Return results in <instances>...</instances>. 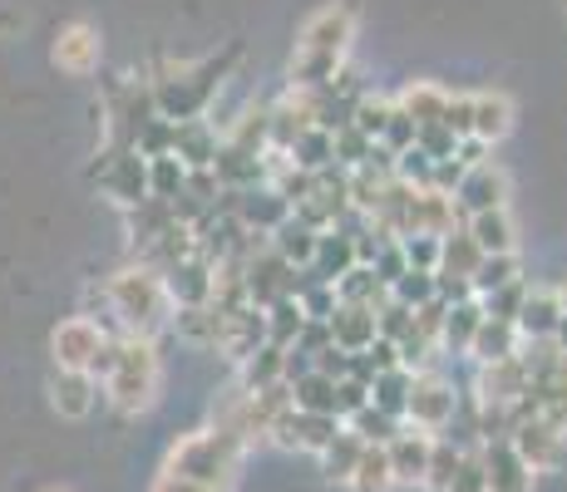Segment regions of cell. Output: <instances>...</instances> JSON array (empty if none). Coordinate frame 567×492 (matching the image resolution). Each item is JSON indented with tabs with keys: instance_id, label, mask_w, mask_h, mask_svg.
I'll return each instance as SVG.
<instances>
[{
	"instance_id": "cell-1",
	"label": "cell",
	"mask_w": 567,
	"mask_h": 492,
	"mask_svg": "<svg viewBox=\"0 0 567 492\" xmlns=\"http://www.w3.org/2000/svg\"><path fill=\"white\" fill-rule=\"evenodd\" d=\"M355 40V6L351 0H331L316 15H307L297 35V54H291V90H326V84L341 74L346 54Z\"/></svg>"
},
{
	"instance_id": "cell-2",
	"label": "cell",
	"mask_w": 567,
	"mask_h": 492,
	"mask_svg": "<svg viewBox=\"0 0 567 492\" xmlns=\"http://www.w3.org/2000/svg\"><path fill=\"white\" fill-rule=\"evenodd\" d=\"M237 60H243V45H233L227 54H213V60H203V64H178V70H168L163 80H148V94H154L158 118H168V124L203 118Z\"/></svg>"
},
{
	"instance_id": "cell-3",
	"label": "cell",
	"mask_w": 567,
	"mask_h": 492,
	"mask_svg": "<svg viewBox=\"0 0 567 492\" xmlns=\"http://www.w3.org/2000/svg\"><path fill=\"white\" fill-rule=\"evenodd\" d=\"M104 305H109V315H118V335H138V341H154L163 325L173 321L163 276L148 266L114 271V276L104 281Z\"/></svg>"
},
{
	"instance_id": "cell-4",
	"label": "cell",
	"mask_w": 567,
	"mask_h": 492,
	"mask_svg": "<svg viewBox=\"0 0 567 492\" xmlns=\"http://www.w3.org/2000/svg\"><path fill=\"white\" fill-rule=\"evenodd\" d=\"M247 443L237 439V433L227 429H198V433H183L178 443L168 448V463H163V473L173 478H188V483H198L207 492H227L237 478V463H243Z\"/></svg>"
},
{
	"instance_id": "cell-5",
	"label": "cell",
	"mask_w": 567,
	"mask_h": 492,
	"mask_svg": "<svg viewBox=\"0 0 567 492\" xmlns=\"http://www.w3.org/2000/svg\"><path fill=\"white\" fill-rule=\"evenodd\" d=\"M100 394L114 404L118 414H144L158 394V349H154V341L118 335L114 349H109V369L100 379Z\"/></svg>"
},
{
	"instance_id": "cell-6",
	"label": "cell",
	"mask_w": 567,
	"mask_h": 492,
	"mask_svg": "<svg viewBox=\"0 0 567 492\" xmlns=\"http://www.w3.org/2000/svg\"><path fill=\"white\" fill-rule=\"evenodd\" d=\"M109 349H114V341H109V331L94 321V315H70V321H60L54 335H50L54 369H74V375L104 379Z\"/></svg>"
},
{
	"instance_id": "cell-7",
	"label": "cell",
	"mask_w": 567,
	"mask_h": 492,
	"mask_svg": "<svg viewBox=\"0 0 567 492\" xmlns=\"http://www.w3.org/2000/svg\"><path fill=\"white\" fill-rule=\"evenodd\" d=\"M100 188L114 197L118 207H144L148 202V158H138L134 148H109V153H100V163H94V172H90Z\"/></svg>"
},
{
	"instance_id": "cell-8",
	"label": "cell",
	"mask_w": 567,
	"mask_h": 492,
	"mask_svg": "<svg viewBox=\"0 0 567 492\" xmlns=\"http://www.w3.org/2000/svg\"><path fill=\"white\" fill-rule=\"evenodd\" d=\"M454 409H460V394H454L450 379H440V375H414L410 399H405L410 429L434 433V439H440V433L454 423Z\"/></svg>"
},
{
	"instance_id": "cell-9",
	"label": "cell",
	"mask_w": 567,
	"mask_h": 492,
	"mask_svg": "<svg viewBox=\"0 0 567 492\" xmlns=\"http://www.w3.org/2000/svg\"><path fill=\"white\" fill-rule=\"evenodd\" d=\"M243 286H247V301H252L257 311H267L271 301L297 295V271H291L271 247H252L243 257Z\"/></svg>"
},
{
	"instance_id": "cell-10",
	"label": "cell",
	"mask_w": 567,
	"mask_h": 492,
	"mask_svg": "<svg viewBox=\"0 0 567 492\" xmlns=\"http://www.w3.org/2000/svg\"><path fill=\"white\" fill-rule=\"evenodd\" d=\"M163 291H168V305L173 311H198V305H213V291H217V266L203 261L198 251L183 257L178 266L163 271Z\"/></svg>"
},
{
	"instance_id": "cell-11",
	"label": "cell",
	"mask_w": 567,
	"mask_h": 492,
	"mask_svg": "<svg viewBox=\"0 0 567 492\" xmlns=\"http://www.w3.org/2000/svg\"><path fill=\"white\" fill-rule=\"evenodd\" d=\"M100 54H104V40L90 20H70V25L54 30V45H50V60L54 70L64 74H94L100 70Z\"/></svg>"
},
{
	"instance_id": "cell-12",
	"label": "cell",
	"mask_w": 567,
	"mask_h": 492,
	"mask_svg": "<svg viewBox=\"0 0 567 492\" xmlns=\"http://www.w3.org/2000/svg\"><path fill=\"white\" fill-rule=\"evenodd\" d=\"M508 207V178L494 163H478V168H464L460 188H454V212L460 217H478V212H498Z\"/></svg>"
},
{
	"instance_id": "cell-13",
	"label": "cell",
	"mask_w": 567,
	"mask_h": 492,
	"mask_svg": "<svg viewBox=\"0 0 567 492\" xmlns=\"http://www.w3.org/2000/svg\"><path fill=\"white\" fill-rule=\"evenodd\" d=\"M508 443H514V453L533 468V473H553V468H563V458H567V433L548 429L543 419H523V423H514Z\"/></svg>"
},
{
	"instance_id": "cell-14",
	"label": "cell",
	"mask_w": 567,
	"mask_h": 492,
	"mask_svg": "<svg viewBox=\"0 0 567 492\" xmlns=\"http://www.w3.org/2000/svg\"><path fill=\"white\" fill-rule=\"evenodd\" d=\"M217 148H223V138H217L213 118H183V124H173V158L188 172H213Z\"/></svg>"
},
{
	"instance_id": "cell-15",
	"label": "cell",
	"mask_w": 567,
	"mask_h": 492,
	"mask_svg": "<svg viewBox=\"0 0 567 492\" xmlns=\"http://www.w3.org/2000/svg\"><path fill=\"white\" fill-rule=\"evenodd\" d=\"M336 429H341V419H321V414H297V409H287V414L277 419V429H271V443L321 458V448L336 439Z\"/></svg>"
},
{
	"instance_id": "cell-16",
	"label": "cell",
	"mask_w": 567,
	"mask_h": 492,
	"mask_svg": "<svg viewBox=\"0 0 567 492\" xmlns=\"http://www.w3.org/2000/svg\"><path fill=\"white\" fill-rule=\"evenodd\" d=\"M307 128H316L311 118V94L307 90H291L281 104L267 108V148L271 153H287L291 144H297Z\"/></svg>"
},
{
	"instance_id": "cell-17",
	"label": "cell",
	"mask_w": 567,
	"mask_h": 492,
	"mask_svg": "<svg viewBox=\"0 0 567 492\" xmlns=\"http://www.w3.org/2000/svg\"><path fill=\"white\" fill-rule=\"evenodd\" d=\"M478 463H484L488 492H533V468L514 453L508 439H494V443L478 448Z\"/></svg>"
},
{
	"instance_id": "cell-18",
	"label": "cell",
	"mask_w": 567,
	"mask_h": 492,
	"mask_svg": "<svg viewBox=\"0 0 567 492\" xmlns=\"http://www.w3.org/2000/svg\"><path fill=\"white\" fill-rule=\"evenodd\" d=\"M50 404L60 419H90L100 404V379L94 375H74V369H54L50 375Z\"/></svg>"
},
{
	"instance_id": "cell-19",
	"label": "cell",
	"mask_w": 567,
	"mask_h": 492,
	"mask_svg": "<svg viewBox=\"0 0 567 492\" xmlns=\"http://www.w3.org/2000/svg\"><path fill=\"white\" fill-rule=\"evenodd\" d=\"M430 448H434V433L400 429L395 439L385 443L390 478H395V483H420V488H424V468H430Z\"/></svg>"
},
{
	"instance_id": "cell-20",
	"label": "cell",
	"mask_w": 567,
	"mask_h": 492,
	"mask_svg": "<svg viewBox=\"0 0 567 492\" xmlns=\"http://www.w3.org/2000/svg\"><path fill=\"white\" fill-rule=\"evenodd\" d=\"M326 331H331L336 349L361 355V349L375 345V311H370V305H336V311L326 315Z\"/></svg>"
},
{
	"instance_id": "cell-21",
	"label": "cell",
	"mask_w": 567,
	"mask_h": 492,
	"mask_svg": "<svg viewBox=\"0 0 567 492\" xmlns=\"http://www.w3.org/2000/svg\"><path fill=\"white\" fill-rule=\"evenodd\" d=\"M261 345H267V315H261L257 305H247V311H237V315H223V331H217V349H223V355H233L237 365H243Z\"/></svg>"
},
{
	"instance_id": "cell-22",
	"label": "cell",
	"mask_w": 567,
	"mask_h": 492,
	"mask_svg": "<svg viewBox=\"0 0 567 492\" xmlns=\"http://www.w3.org/2000/svg\"><path fill=\"white\" fill-rule=\"evenodd\" d=\"M464 232H468V242L484 251V257H514V251H518V232H514V217H508V207H498V212L464 217Z\"/></svg>"
},
{
	"instance_id": "cell-23",
	"label": "cell",
	"mask_w": 567,
	"mask_h": 492,
	"mask_svg": "<svg viewBox=\"0 0 567 492\" xmlns=\"http://www.w3.org/2000/svg\"><path fill=\"white\" fill-rule=\"evenodd\" d=\"M523 394H528V369L518 355L478 369V404H518Z\"/></svg>"
},
{
	"instance_id": "cell-24",
	"label": "cell",
	"mask_w": 567,
	"mask_h": 492,
	"mask_svg": "<svg viewBox=\"0 0 567 492\" xmlns=\"http://www.w3.org/2000/svg\"><path fill=\"white\" fill-rule=\"evenodd\" d=\"M518 341H553L563 325V305H558V291H528V301H523L518 311Z\"/></svg>"
},
{
	"instance_id": "cell-25",
	"label": "cell",
	"mask_w": 567,
	"mask_h": 492,
	"mask_svg": "<svg viewBox=\"0 0 567 492\" xmlns=\"http://www.w3.org/2000/svg\"><path fill=\"white\" fill-rule=\"evenodd\" d=\"M355 266V247L346 232H321L316 237V257H311V281H326V286H336V281L346 276V271Z\"/></svg>"
},
{
	"instance_id": "cell-26",
	"label": "cell",
	"mask_w": 567,
	"mask_h": 492,
	"mask_svg": "<svg viewBox=\"0 0 567 492\" xmlns=\"http://www.w3.org/2000/svg\"><path fill=\"white\" fill-rule=\"evenodd\" d=\"M518 345H523V341H518V325L484 315V325H478V335H474V345H468V355H474L478 365H498V359H514Z\"/></svg>"
},
{
	"instance_id": "cell-27",
	"label": "cell",
	"mask_w": 567,
	"mask_h": 492,
	"mask_svg": "<svg viewBox=\"0 0 567 492\" xmlns=\"http://www.w3.org/2000/svg\"><path fill=\"white\" fill-rule=\"evenodd\" d=\"M247 394L271 389V385H287V349L281 345H261L243 359V379H237Z\"/></svg>"
},
{
	"instance_id": "cell-28",
	"label": "cell",
	"mask_w": 567,
	"mask_h": 492,
	"mask_svg": "<svg viewBox=\"0 0 567 492\" xmlns=\"http://www.w3.org/2000/svg\"><path fill=\"white\" fill-rule=\"evenodd\" d=\"M514 128V104L504 94H474V138L484 148H494L498 138Z\"/></svg>"
},
{
	"instance_id": "cell-29",
	"label": "cell",
	"mask_w": 567,
	"mask_h": 492,
	"mask_svg": "<svg viewBox=\"0 0 567 492\" xmlns=\"http://www.w3.org/2000/svg\"><path fill=\"white\" fill-rule=\"evenodd\" d=\"M316 237L321 232H311V227H301L297 217H287V222L277 227V232H271V251H277L281 261H287L291 271H307L311 266V257H316Z\"/></svg>"
},
{
	"instance_id": "cell-30",
	"label": "cell",
	"mask_w": 567,
	"mask_h": 492,
	"mask_svg": "<svg viewBox=\"0 0 567 492\" xmlns=\"http://www.w3.org/2000/svg\"><path fill=\"white\" fill-rule=\"evenodd\" d=\"M478 325H484V305H478V301L450 305V315H444V331H440V345L450 349V355H468V345H474Z\"/></svg>"
},
{
	"instance_id": "cell-31",
	"label": "cell",
	"mask_w": 567,
	"mask_h": 492,
	"mask_svg": "<svg viewBox=\"0 0 567 492\" xmlns=\"http://www.w3.org/2000/svg\"><path fill=\"white\" fill-rule=\"evenodd\" d=\"M478 261H484V251L468 242L464 227H454L450 237H440V271L434 276H454V281H468L478 271Z\"/></svg>"
},
{
	"instance_id": "cell-32",
	"label": "cell",
	"mask_w": 567,
	"mask_h": 492,
	"mask_svg": "<svg viewBox=\"0 0 567 492\" xmlns=\"http://www.w3.org/2000/svg\"><path fill=\"white\" fill-rule=\"evenodd\" d=\"M291 409L297 414H321V419H336V379L307 369L301 379H291Z\"/></svg>"
},
{
	"instance_id": "cell-33",
	"label": "cell",
	"mask_w": 567,
	"mask_h": 492,
	"mask_svg": "<svg viewBox=\"0 0 567 492\" xmlns=\"http://www.w3.org/2000/svg\"><path fill=\"white\" fill-rule=\"evenodd\" d=\"M410 385L414 375L410 369H385V375L370 379V409H380L385 419H405V399H410Z\"/></svg>"
},
{
	"instance_id": "cell-34",
	"label": "cell",
	"mask_w": 567,
	"mask_h": 492,
	"mask_svg": "<svg viewBox=\"0 0 567 492\" xmlns=\"http://www.w3.org/2000/svg\"><path fill=\"white\" fill-rule=\"evenodd\" d=\"M361 453H365V443L341 423V429H336V439L321 448V473L331 478V483H351V473H355V463H361Z\"/></svg>"
},
{
	"instance_id": "cell-35",
	"label": "cell",
	"mask_w": 567,
	"mask_h": 492,
	"mask_svg": "<svg viewBox=\"0 0 567 492\" xmlns=\"http://www.w3.org/2000/svg\"><path fill=\"white\" fill-rule=\"evenodd\" d=\"M331 291H336V305H370V311H380L390 301V291L380 286L370 266H351Z\"/></svg>"
},
{
	"instance_id": "cell-36",
	"label": "cell",
	"mask_w": 567,
	"mask_h": 492,
	"mask_svg": "<svg viewBox=\"0 0 567 492\" xmlns=\"http://www.w3.org/2000/svg\"><path fill=\"white\" fill-rule=\"evenodd\" d=\"M400 108H405V114L414 118V128H424V124H440L444 118V104H450V90H440V84H410L405 94L395 98Z\"/></svg>"
},
{
	"instance_id": "cell-37",
	"label": "cell",
	"mask_w": 567,
	"mask_h": 492,
	"mask_svg": "<svg viewBox=\"0 0 567 492\" xmlns=\"http://www.w3.org/2000/svg\"><path fill=\"white\" fill-rule=\"evenodd\" d=\"M261 315H267V345H281V349L297 345L301 325H307V315H301L297 295H287V301H271Z\"/></svg>"
},
{
	"instance_id": "cell-38",
	"label": "cell",
	"mask_w": 567,
	"mask_h": 492,
	"mask_svg": "<svg viewBox=\"0 0 567 492\" xmlns=\"http://www.w3.org/2000/svg\"><path fill=\"white\" fill-rule=\"evenodd\" d=\"M523 271H518V251L514 257H484L478 261V271L468 276V291H474V301H484V295H494V291H504L508 281H518Z\"/></svg>"
},
{
	"instance_id": "cell-39",
	"label": "cell",
	"mask_w": 567,
	"mask_h": 492,
	"mask_svg": "<svg viewBox=\"0 0 567 492\" xmlns=\"http://www.w3.org/2000/svg\"><path fill=\"white\" fill-rule=\"evenodd\" d=\"M351 488L355 492H390V488H395V478H390L385 443H365L361 463H355V473H351Z\"/></svg>"
},
{
	"instance_id": "cell-40",
	"label": "cell",
	"mask_w": 567,
	"mask_h": 492,
	"mask_svg": "<svg viewBox=\"0 0 567 492\" xmlns=\"http://www.w3.org/2000/svg\"><path fill=\"white\" fill-rule=\"evenodd\" d=\"M287 163H291V168H301V172L331 168V163H336L331 158V134H326V128H307V134L287 148Z\"/></svg>"
},
{
	"instance_id": "cell-41",
	"label": "cell",
	"mask_w": 567,
	"mask_h": 492,
	"mask_svg": "<svg viewBox=\"0 0 567 492\" xmlns=\"http://www.w3.org/2000/svg\"><path fill=\"white\" fill-rule=\"evenodd\" d=\"M460 463H464V448L460 443H454V439H434L430 468H424V488H430V492H450L454 473H460Z\"/></svg>"
},
{
	"instance_id": "cell-42",
	"label": "cell",
	"mask_w": 567,
	"mask_h": 492,
	"mask_svg": "<svg viewBox=\"0 0 567 492\" xmlns=\"http://www.w3.org/2000/svg\"><path fill=\"white\" fill-rule=\"evenodd\" d=\"M183 182H188V168H183L173 153L148 158V197H154V202H173V197L183 192Z\"/></svg>"
},
{
	"instance_id": "cell-43",
	"label": "cell",
	"mask_w": 567,
	"mask_h": 492,
	"mask_svg": "<svg viewBox=\"0 0 567 492\" xmlns=\"http://www.w3.org/2000/svg\"><path fill=\"white\" fill-rule=\"evenodd\" d=\"M173 325H178L183 341L193 345H213L217 349V331H223V315L213 305H198V311H173Z\"/></svg>"
},
{
	"instance_id": "cell-44",
	"label": "cell",
	"mask_w": 567,
	"mask_h": 492,
	"mask_svg": "<svg viewBox=\"0 0 567 492\" xmlns=\"http://www.w3.org/2000/svg\"><path fill=\"white\" fill-rule=\"evenodd\" d=\"M370 153H375V144H370L361 128L346 124V128H336V134H331V158H336V168L355 172V168H361V163L370 158Z\"/></svg>"
},
{
	"instance_id": "cell-45",
	"label": "cell",
	"mask_w": 567,
	"mask_h": 492,
	"mask_svg": "<svg viewBox=\"0 0 567 492\" xmlns=\"http://www.w3.org/2000/svg\"><path fill=\"white\" fill-rule=\"evenodd\" d=\"M346 429H351L361 443H390V439L400 433V423H395V419H385L380 409H370V404H365L361 414H351V419H346Z\"/></svg>"
},
{
	"instance_id": "cell-46",
	"label": "cell",
	"mask_w": 567,
	"mask_h": 492,
	"mask_svg": "<svg viewBox=\"0 0 567 492\" xmlns=\"http://www.w3.org/2000/svg\"><path fill=\"white\" fill-rule=\"evenodd\" d=\"M528 281H508V286L504 291H494V295H484V301H478V305H484V315H494V321H508V325H514L518 321V311H523V301H528Z\"/></svg>"
},
{
	"instance_id": "cell-47",
	"label": "cell",
	"mask_w": 567,
	"mask_h": 492,
	"mask_svg": "<svg viewBox=\"0 0 567 492\" xmlns=\"http://www.w3.org/2000/svg\"><path fill=\"white\" fill-rule=\"evenodd\" d=\"M390 118V98H375V94H361L351 108V128H361L370 144H380V128H385Z\"/></svg>"
},
{
	"instance_id": "cell-48",
	"label": "cell",
	"mask_w": 567,
	"mask_h": 492,
	"mask_svg": "<svg viewBox=\"0 0 567 492\" xmlns=\"http://www.w3.org/2000/svg\"><path fill=\"white\" fill-rule=\"evenodd\" d=\"M380 148H385L390 158H400V153L414 148V118L400 104H390V118H385V128H380Z\"/></svg>"
},
{
	"instance_id": "cell-49",
	"label": "cell",
	"mask_w": 567,
	"mask_h": 492,
	"mask_svg": "<svg viewBox=\"0 0 567 492\" xmlns=\"http://www.w3.org/2000/svg\"><path fill=\"white\" fill-rule=\"evenodd\" d=\"M434 271H405V276L390 286V301H400V305H410V311H420L424 301H434Z\"/></svg>"
},
{
	"instance_id": "cell-50",
	"label": "cell",
	"mask_w": 567,
	"mask_h": 492,
	"mask_svg": "<svg viewBox=\"0 0 567 492\" xmlns=\"http://www.w3.org/2000/svg\"><path fill=\"white\" fill-rule=\"evenodd\" d=\"M444 128L454 134V144H464V138H474V94H450V104H444Z\"/></svg>"
},
{
	"instance_id": "cell-51",
	"label": "cell",
	"mask_w": 567,
	"mask_h": 492,
	"mask_svg": "<svg viewBox=\"0 0 567 492\" xmlns=\"http://www.w3.org/2000/svg\"><path fill=\"white\" fill-rule=\"evenodd\" d=\"M414 148H420L430 163H444V158H454L460 144H454V134L444 124H424V128H414Z\"/></svg>"
},
{
	"instance_id": "cell-52",
	"label": "cell",
	"mask_w": 567,
	"mask_h": 492,
	"mask_svg": "<svg viewBox=\"0 0 567 492\" xmlns=\"http://www.w3.org/2000/svg\"><path fill=\"white\" fill-rule=\"evenodd\" d=\"M400 251H405V266L410 271H440V237L414 232V237L400 242Z\"/></svg>"
},
{
	"instance_id": "cell-53",
	"label": "cell",
	"mask_w": 567,
	"mask_h": 492,
	"mask_svg": "<svg viewBox=\"0 0 567 492\" xmlns=\"http://www.w3.org/2000/svg\"><path fill=\"white\" fill-rule=\"evenodd\" d=\"M365 404H370V385H361V379H351V375L336 379V419L346 423L351 414H361Z\"/></svg>"
},
{
	"instance_id": "cell-54",
	"label": "cell",
	"mask_w": 567,
	"mask_h": 492,
	"mask_svg": "<svg viewBox=\"0 0 567 492\" xmlns=\"http://www.w3.org/2000/svg\"><path fill=\"white\" fill-rule=\"evenodd\" d=\"M370 271H375V281H380V286H395V281L400 276H405V251H400V242H385V247H380V257L375 261H370Z\"/></svg>"
},
{
	"instance_id": "cell-55",
	"label": "cell",
	"mask_w": 567,
	"mask_h": 492,
	"mask_svg": "<svg viewBox=\"0 0 567 492\" xmlns=\"http://www.w3.org/2000/svg\"><path fill=\"white\" fill-rule=\"evenodd\" d=\"M444 315H450V305L434 295V301H424L420 311H414V335H424L430 345H440V331H444Z\"/></svg>"
},
{
	"instance_id": "cell-56",
	"label": "cell",
	"mask_w": 567,
	"mask_h": 492,
	"mask_svg": "<svg viewBox=\"0 0 567 492\" xmlns=\"http://www.w3.org/2000/svg\"><path fill=\"white\" fill-rule=\"evenodd\" d=\"M450 492H488V483H484V463H478V453H464V463H460V473H454Z\"/></svg>"
},
{
	"instance_id": "cell-57",
	"label": "cell",
	"mask_w": 567,
	"mask_h": 492,
	"mask_svg": "<svg viewBox=\"0 0 567 492\" xmlns=\"http://www.w3.org/2000/svg\"><path fill=\"white\" fill-rule=\"evenodd\" d=\"M326 345H331V331H326V321H307V325H301V335H297V345H291V349L311 359V355H321Z\"/></svg>"
},
{
	"instance_id": "cell-58",
	"label": "cell",
	"mask_w": 567,
	"mask_h": 492,
	"mask_svg": "<svg viewBox=\"0 0 567 492\" xmlns=\"http://www.w3.org/2000/svg\"><path fill=\"white\" fill-rule=\"evenodd\" d=\"M148 492H207V488H198V483H188V478H173V473H163L154 488Z\"/></svg>"
},
{
	"instance_id": "cell-59",
	"label": "cell",
	"mask_w": 567,
	"mask_h": 492,
	"mask_svg": "<svg viewBox=\"0 0 567 492\" xmlns=\"http://www.w3.org/2000/svg\"><path fill=\"white\" fill-rule=\"evenodd\" d=\"M558 305H563V315H567V291H558Z\"/></svg>"
},
{
	"instance_id": "cell-60",
	"label": "cell",
	"mask_w": 567,
	"mask_h": 492,
	"mask_svg": "<svg viewBox=\"0 0 567 492\" xmlns=\"http://www.w3.org/2000/svg\"><path fill=\"white\" fill-rule=\"evenodd\" d=\"M40 492H64V488H40Z\"/></svg>"
}]
</instances>
